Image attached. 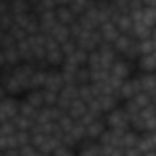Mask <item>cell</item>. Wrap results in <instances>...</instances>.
Instances as JSON below:
<instances>
[{
    "instance_id": "1",
    "label": "cell",
    "mask_w": 156,
    "mask_h": 156,
    "mask_svg": "<svg viewBox=\"0 0 156 156\" xmlns=\"http://www.w3.org/2000/svg\"><path fill=\"white\" fill-rule=\"evenodd\" d=\"M105 123H107V129H113V131H127L131 129V118L125 113V109L120 105L116 109H113L111 113H107L105 116Z\"/></svg>"
},
{
    "instance_id": "2",
    "label": "cell",
    "mask_w": 156,
    "mask_h": 156,
    "mask_svg": "<svg viewBox=\"0 0 156 156\" xmlns=\"http://www.w3.org/2000/svg\"><path fill=\"white\" fill-rule=\"evenodd\" d=\"M20 113V98L16 96H5L4 100H0V123H7L13 122Z\"/></svg>"
},
{
    "instance_id": "3",
    "label": "cell",
    "mask_w": 156,
    "mask_h": 156,
    "mask_svg": "<svg viewBox=\"0 0 156 156\" xmlns=\"http://www.w3.org/2000/svg\"><path fill=\"white\" fill-rule=\"evenodd\" d=\"M111 75L118 76L120 80H127V78L136 75V64L129 62L123 56H118L116 60H115V64H113V67H111Z\"/></svg>"
},
{
    "instance_id": "4",
    "label": "cell",
    "mask_w": 156,
    "mask_h": 156,
    "mask_svg": "<svg viewBox=\"0 0 156 156\" xmlns=\"http://www.w3.org/2000/svg\"><path fill=\"white\" fill-rule=\"evenodd\" d=\"M98 33H100V37H102V44H109V45H113L118 40V37L122 35L115 22H105V24H102V26L98 27Z\"/></svg>"
},
{
    "instance_id": "5",
    "label": "cell",
    "mask_w": 156,
    "mask_h": 156,
    "mask_svg": "<svg viewBox=\"0 0 156 156\" xmlns=\"http://www.w3.org/2000/svg\"><path fill=\"white\" fill-rule=\"evenodd\" d=\"M66 82H64V75L60 69H49L47 71V82H45V87L44 89H49L53 93H60L64 89Z\"/></svg>"
},
{
    "instance_id": "6",
    "label": "cell",
    "mask_w": 156,
    "mask_h": 156,
    "mask_svg": "<svg viewBox=\"0 0 156 156\" xmlns=\"http://www.w3.org/2000/svg\"><path fill=\"white\" fill-rule=\"evenodd\" d=\"M105 131H107V123H105V120H104V118H98V120H94L93 123H89V125L85 127V140L98 142L100 136H102Z\"/></svg>"
},
{
    "instance_id": "7",
    "label": "cell",
    "mask_w": 156,
    "mask_h": 156,
    "mask_svg": "<svg viewBox=\"0 0 156 156\" xmlns=\"http://www.w3.org/2000/svg\"><path fill=\"white\" fill-rule=\"evenodd\" d=\"M38 24H40V33L49 35L51 29L58 24V20H56V13H55V11H45V13L38 15Z\"/></svg>"
},
{
    "instance_id": "8",
    "label": "cell",
    "mask_w": 156,
    "mask_h": 156,
    "mask_svg": "<svg viewBox=\"0 0 156 156\" xmlns=\"http://www.w3.org/2000/svg\"><path fill=\"white\" fill-rule=\"evenodd\" d=\"M76 154L78 156H102V147H100L98 142L83 140L76 147Z\"/></svg>"
},
{
    "instance_id": "9",
    "label": "cell",
    "mask_w": 156,
    "mask_h": 156,
    "mask_svg": "<svg viewBox=\"0 0 156 156\" xmlns=\"http://www.w3.org/2000/svg\"><path fill=\"white\" fill-rule=\"evenodd\" d=\"M136 73H156L154 55H142L136 60Z\"/></svg>"
},
{
    "instance_id": "10",
    "label": "cell",
    "mask_w": 156,
    "mask_h": 156,
    "mask_svg": "<svg viewBox=\"0 0 156 156\" xmlns=\"http://www.w3.org/2000/svg\"><path fill=\"white\" fill-rule=\"evenodd\" d=\"M49 37L55 40L56 44H60V45H62L64 42L71 40V31H69V26H64V24H56V26L51 29Z\"/></svg>"
},
{
    "instance_id": "11",
    "label": "cell",
    "mask_w": 156,
    "mask_h": 156,
    "mask_svg": "<svg viewBox=\"0 0 156 156\" xmlns=\"http://www.w3.org/2000/svg\"><path fill=\"white\" fill-rule=\"evenodd\" d=\"M56 20H58V24H64V26H71L73 22H76V15L71 11V7L69 5H60V7H56Z\"/></svg>"
},
{
    "instance_id": "12",
    "label": "cell",
    "mask_w": 156,
    "mask_h": 156,
    "mask_svg": "<svg viewBox=\"0 0 156 156\" xmlns=\"http://www.w3.org/2000/svg\"><path fill=\"white\" fill-rule=\"evenodd\" d=\"M115 24H116V27L120 29V33H122V35H131V33H133L134 20H133L131 13H122L116 20H115Z\"/></svg>"
},
{
    "instance_id": "13",
    "label": "cell",
    "mask_w": 156,
    "mask_h": 156,
    "mask_svg": "<svg viewBox=\"0 0 156 156\" xmlns=\"http://www.w3.org/2000/svg\"><path fill=\"white\" fill-rule=\"evenodd\" d=\"M136 40L133 38L131 35H120L118 40L113 44V47H115V51H116L118 56H125V53L133 47V44H134Z\"/></svg>"
},
{
    "instance_id": "14",
    "label": "cell",
    "mask_w": 156,
    "mask_h": 156,
    "mask_svg": "<svg viewBox=\"0 0 156 156\" xmlns=\"http://www.w3.org/2000/svg\"><path fill=\"white\" fill-rule=\"evenodd\" d=\"M87 111H89V107H87V104L83 102V100H75L73 104H71V107H69V111H67V115L73 118L75 122H80L82 118L87 115Z\"/></svg>"
},
{
    "instance_id": "15",
    "label": "cell",
    "mask_w": 156,
    "mask_h": 156,
    "mask_svg": "<svg viewBox=\"0 0 156 156\" xmlns=\"http://www.w3.org/2000/svg\"><path fill=\"white\" fill-rule=\"evenodd\" d=\"M27 104H31L35 109H42V107H45V104H44V93H42V89H33V91H27L24 96H22Z\"/></svg>"
},
{
    "instance_id": "16",
    "label": "cell",
    "mask_w": 156,
    "mask_h": 156,
    "mask_svg": "<svg viewBox=\"0 0 156 156\" xmlns=\"http://www.w3.org/2000/svg\"><path fill=\"white\" fill-rule=\"evenodd\" d=\"M11 13H13V16H20V15L33 13V5L27 0H13L11 2Z\"/></svg>"
},
{
    "instance_id": "17",
    "label": "cell",
    "mask_w": 156,
    "mask_h": 156,
    "mask_svg": "<svg viewBox=\"0 0 156 156\" xmlns=\"http://www.w3.org/2000/svg\"><path fill=\"white\" fill-rule=\"evenodd\" d=\"M94 5V0H73L71 4H69V7H71V11L76 15V16H82L89 7H93Z\"/></svg>"
},
{
    "instance_id": "18",
    "label": "cell",
    "mask_w": 156,
    "mask_h": 156,
    "mask_svg": "<svg viewBox=\"0 0 156 156\" xmlns=\"http://www.w3.org/2000/svg\"><path fill=\"white\" fill-rule=\"evenodd\" d=\"M47 82V69H37L31 78V91L33 89H44Z\"/></svg>"
},
{
    "instance_id": "19",
    "label": "cell",
    "mask_w": 156,
    "mask_h": 156,
    "mask_svg": "<svg viewBox=\"0 0 156 156\" xmlns=\"http://www.w3.org/2000/svg\"><path fill=\"white\" fill-rule=\"evenodd\" d=\"M138 49H140V56H142V55H154V53H156L154 40H153V38H147V40L138 42Z\"/></svg>"
},
{
    "instance_id": "20",
    "label": "cell",
    "mask_w": 156,
    "mask_h": 156,
    "mask_svg": "<svg viewBox=\"0 0 156 156\" xmlns=\"http://www.w3.org/2000/svg\"><path fill=\"white\" fill-rule=\"evenodd\" d=\"M85 83H91V69L87 66L76 71V85H85Z\"/></svg>"
},
{
    "instance_id": "21",
    "label": "cell",
    "mask_w": 156,
    "mask_h": 156,
    "mask_svg": "<svg viewBox=\"0 0 156 156\" xmlns=\"http://www.w3.org/2000/svg\"><path fill=\"white\" fill-rule=\"evenodd\" d=\"M60 49H62V53H64V56L66 58H69V56H73L75 53H76V49H78V44H76V40H67V42H64L62 45H60Z\"/></svg>"
},
{
    "instance_id": "22",
    "label": "cell",
    "mask_w": 156,
    "mask_h": 156,
    "mask_svg": "<svg viewBox=\"0 0 156 156\" xmlns=\"http://www.w3.org/2000/svg\"><path fill=\"white\" fill-rule=\"evenodd\" d=\"M53 156H78V154H76V149H75V147H69V145H60V147L53 153Z\"/></svg>"
},
{
    "instance_id": "23",
    "label": "cell",
    "mask_w": 156,
    "mask_h": 156,
    "mask_svg": "<svg viewBox=\"0 0 156 156\" xmlns=\"http://www.w3.org/2000/svg\"><path fill=\"white\" fill-rule=\"evenodd\" d=\"M9 13H11V2H7V0H0V16L9 15Z\"/></svg>"
},
{
    "instance_id": "24",
    "label": "cell",
    "mask_w": 156,
    "mask_h": 156,
    "mask_svg": "<svg viewBox=\"0 0 156 156\" xmlns=\"http://www.w3.org/2000/svg\"><path fill=\"white\" fill-rule=\"evenodd\" d=\"M5 67H9V66H7V60H5V51L0 49V71L5 69Z\"/></svg>"
},
{
    "instance_id": "25",
    "label": "cell",
    "mask_w": 156,
    "mask_h": 156,
    "mask_svg": "<svg viewBox=\"0 0 156 156\" xmlns=\"http://www.w3.org/2000/svg\"><path fill=\"white\" fill-rule=\"evenodd\" d=\"M2 156H22V154H20V149H5V151H2Z\"/></svg>"
},
{
    "instance_id": "26",
    "label": "cell",
    "mask_w": 156,
    "mask_h": 156,
    "mask_svg": "<svg viewBox=\"0 0 156 156\" xmlns=\"http://www.w3.org/2000/svg\"><path fill=\"white\" fill-rule=\"evenodd\" d=\"M123 156H142V153H140L138 149H125Z\"/></svg>"
},
{
    "instance_id": "27",
    "label": "cell",
    "mask_w": 156,
    "mask_h": 156,
    "mask_svg": "<svg viewBox=\"0 0 156 156\" xmlns=\"http://www.w3.org/2000/svg\"><path fill=\"white\" fill-rule=\"evenodd\" d=\"M144 7H156V0H144Z\"/></svg>"
},
{
    "instance_id": "28",
    "label": "cell",
    "mask_w": 156,
    "mask_h": 156,
    "mask_svg": "<svg viewBox=\"0 0 156 156\" xmlns=\"http://www.w3.org/2000/svg\"><path fill=\"white\" fill-rule=\"evenodd\" d=\"M55 2H56V5L60 7V5H69L73 0H55Z\"/></svg>"
},
{
    "instance_id": "29",
    "label": "cell",
    "mask_w": 156,
    "mask_h": 156,
    "mask_svg": "<svg viewBox=\"0 0 156 156\" xmlns=\"http://www.w3.org/2000/svg\"><path fill=\"white\" fill-rule=\"evenodd\" d=\"M5 35H7V31H4V29H0V42L4 40V37H5Z\"/></svg>"
},
{
    "instance_id": "30",
    "label": "cell",
    "mask_w": 156,
    "mask_h": 156,
    "mask_svg": "<svg viewBox=\"0 0 156 156\" xmlns=\"http://www.w3.org/2000/svg\"><path fill=\"white\" fill-rule=\"evenodd\" d=\"M151 38L154 40V44H156V27H154V29H153V35H151Z\"/></svg>"
},
{
    "instance_id": "31",
    "label": "cell",
    "mask_w": 156,
    "mask_h": 156,
    "mask_svg": "<svg viewBox=\"0 0 156 156\" xmlns=\"http://www.w3.org/2000/svg\"><path fill=\"white\" fill-rule=\"evenodd\" d=\"M27 2H29V4H31V5H35V4H37V2H38V0H27Z\"/></svg>"
},
{
    "instance_id": "32",
    "label": "cell",
    "mask_w": 156,
    "mask_h": 156,
    "mask_svg": "<svg viewBox=\"0 0 156 156\" xmlns=\"http://www.w3.org/2000/svg\"><path fill=\"white\" fill-rule=\"evenodd\" d=\"M154 58H156V53H154Z\"/></svg>"
},
{
    "instance_id": "33",
    "label": "cell",
    "mask_w": 156,
    "mask_h": 156,
    "mask_svg": "<svg viewBox=\"0 0 156 156\" xmlns=\"http://www.w3.org/2000/svg\"><path fill=\"white\" fill-rule=\"evenodd\" d=\"M154 76H156V73H154Z\"/></svg>"
}]
</instances>
